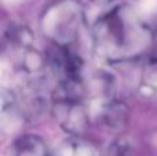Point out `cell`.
Listing matches in <instances>:
<instances>
[{
  "label": "cell",
  "mask_w": 157,
  "mask_h": 156,
  "mask_svg": "<svg viewBox=\"0 0 157 156\" xmlns=\"http://www.w3.org/2000/svg\"><path fill=\"white\" fill-rule=\"evenodd\" d=\"M11 156H50L47 145L39 135H24L14 142Z\"/></svg>",
  "instance_id": "4"
},
{
  "label": "cell",
  "mask_w": 157,
  "mask_h": 156,
  "mask_svg": "<svg viewBox=\"0 0 157 156\" xmlns=\"http://www.w3.org/2000/svg\"><path fill=\"white\" fill-rule=\"evenodd\" d=\"M92 2L98 6H110L113 3H116L117 0H92Z\"/></svg>",
  "instance_id": "8"
},
{
  "label": "cell",
  "mask_w": 157,
  "mask_h": 156,
  "mask_svg": "<svg viewBox=\"0 0 157 156\" xmlns=\"http://www.w3.org/2000/svg\"><path fill=\"white\" fill-rule=\"evenodd\" d=\"M141 84L146 90L157 93V55H152L146 60L141 75Z\"/></svg>",
  "instance_id": "6"
},
{
  "label": "cell",
  "mask_w": 157,
  "mask_h": 156,
  "mask_svg": "<svg viewBox=\"0 0 157 156\" xmlns=\"http://www.w3.org/2000/svg\"><path fill=\"white\" fill-rule=\"evenodd\" d=\"M153 30H155V35L157 36V21H156V25H155V29H153Z\"/></svg>",
  "instance_id": "9"
},
{
  "label": "cell",
  "mask_w": 157,
  "mask_h": 156,
  "mask_svg": "<svg viewBox=\"0 0 157 156\" xmlns=\"http://www.w3.org/2000/svg\"><path fill=\"white\" fill-rule=\"evenodd\" d=\"M105 156H132V144L127 137H119L108 146Z\"/></svg>",
  "instance_id": "7"
},
{
  "label": "cell",
  "mask_w": 157,
  "mask_h": 156,
  "mask_svg": "<svg viewBox=\"0 0 157 156\" xmlns=\"http://www.w3.org/2000/svg\"><path fill=\"white\" fill-rule=\"evenodd\" d=\"M84 8L77 0H55L44 10L40 29L54 46L69 47L84 26Z\"/></svg>",
  "instance_id": "2"
},
{
  "label": "cell",
  "mask_w": 157,
  "mask_h": 156,
  "mask_svg": "<svg viewBox=\"0 0 157 156\" xmlns=\"http://www.w3.org/2000/svg\"><path fill=\"white\" fill-rule=\"evenodd\" d=\"M155 30L128 4L105 13L92 26L94 51L108 62L138 60L150 53Z\"/></svg>",
  "instance_id": "1"
},
{
  "label": "cell",
  "mask_w": 157,
  "mask_h": 156,
  "mask_svg": "<svg viewBox=\"0 0 157 156\" xmlns=\"http://www.w3.org/2000/svg\"><path fill=\"white\" fill-rule=\"evenodd\" d=\"M99 119L105 126L110 129H121L128 120V107L116 98L102 104L99 112Z\"/></svg>",
  "instance_id": "3"
},
{
  "label": "cell",
  "mask_w": 157,
  "mask_h": 156,
  "mask_svg": "<svg viewBox=\"0 0 157 156\" xmlns=\"http://www.w3.org/2000/svg\"><path fill=\"white\" fill-rule=\"evenodd\" d=\"M6 39L13 49L21 50L32 47L35 36L29 30V28L24 26V25H10L8 29L6 30Z\"/></svg>",
  "instance_id": "5"
}]
</instances>
